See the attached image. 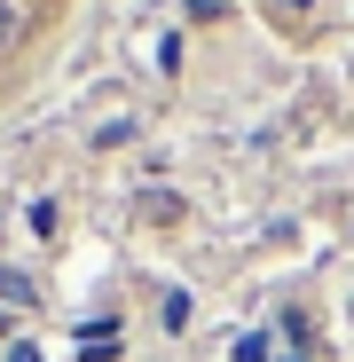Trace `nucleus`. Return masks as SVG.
<instances>
[{
	"label": "nucleus",
	"instance_id": "nucleus-1",
	"mask_svg": "<svg viewBox=\"0 0 354 362\" xmlns=\"http://www.w3.org/2000/svg\"><path fill=\"white\" fill-rule=\"evenodd\" d=\"M71 8H79V0H0V95L64 40Z\"/></svg>",
	"mask_w": 354,
	"mask_h": 362
}]
</instances>
